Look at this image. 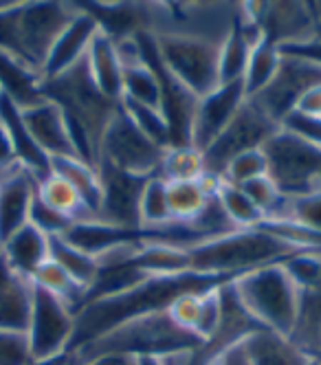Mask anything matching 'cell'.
<instances>
[{
	"mask_svg": "<svg viewBox=\"0 0 321 365\" xmlns=\"http://www.w3.org/2000/svg\"><path fill=\"white\" fill-rule=\"evenodd\" d=\"M229 279L233 277L203 275L194 271L178 275H148L128 291L88 299L75 315V336L71 352L130 319L148 315V312L165 310L176 297L185 293H205Z\"/></svg>",
	"mask_w": 321,
	"mask_h": 365,
	"instance_id": "cell-1",
	"label": "cell"
},
{
	"mask_svg": "<svg viewBox=\"0 0 321 365\" xmlns=\"http://www.w3.org/2000/svg\"><path fill=\"white\" fill-rule=\"evenodd\" d=\"M42 97L58 103L64 113L79 159L97 165L99 139L106 125L119 110L121 101L108 99L95 86L86 66V58L53 80H44Z\"/></svg>",
	"mask_w": 321,
	"mask_h": 365,
	"instance_id": "cell-2",
	"label": "cell"
},
{
	"mask_svg": "<svg viewBox=\"0 0 321 365\" xmlns=\"http://www.w3.org/2000/svg\"><path fill=\"white\" fill-rule=\"evenodd\" d=\"M300 251L304 249L275 236L269 229L258 227L235 229L225 236L203 240L187 249V255L194 273L235 277L269 264H280Z\"/></svg>",
	"mask_w": 321,
	"mask_h": 365,
	"instance_id": "cell-3",
	"label": "cell"
},
{
	"mask_svg": "<svg viewBox=\"0 0 321 365\" xmlns=\"http://www.w3.org/2000/svg\"><path fill=\"white\" fill-rule=\"evenodd\" d=\"M205 344L194 334L183 330L172 322V317L165 310L148 312V315L135 317L111 332H106L93 341L77 348L68 354L71 365H77L82 361L103 356V354H128L135 359L143 356H163L178 350H194L203 348Z\"/></svg>",
	"mask_w": 321,
	"mask_h": 365,
	"instance_id": "cell-4",
	"label": "cell"
},
{
	"mask_svg": "<svg viewBox=\"0 0 321 365\" xmlns=\"http://www.w3.org/2000/svg\"><path fill=\"white\" fill-rule=\"evenodd\" d=\"M249 315L262 326L290 336L297 326L302 289L284 264H269L231 279Z\"/></svg>",
	"mask_w": 321,
	"mask_h": 365,
	"instance_id": "cell-5",
	"label": "cell"
},
{
	"mask_svg": "<svg viewBox=\"0 0 321 365\" xmlns=\"http://www.w3.org/2000/svg\"><path fill=\"white\" fill-rule=\"evenodd\" d=\"M152 38L163 68L198 99L220 86L218 40L180 31H158Z\"/></svg>",
	"mask_w": 321,
	"mask_h": 365,
	"instance_id": "cell-6",
	"label": "cell"
},
{
	"mask_svg": "<svg viewBox=\"0 0 321 365\" xmlns=\"http://www.w3.org/2000/svg\"><path fill=\"white\" fill-rule=\"evenodd\" d=\"M266 156V176L288 198L304 196L321 185V145L280 128L262 145Z\"/></svg>",
	"mask_w": 321,
	"mask_h": 365,
	"instance_id": "cell-7",
	"label": "cell"
},
{
	"mask_svg": "<svg viewBox=\"0 0 321 365\" xmlns=\"http://www.w3.org/2000/svg\"><path fill=\"white\" fill-rule=\"evenodd\" d=\"M163 152L165 150L150 141L119 106L99 139L97 163L103 161L121 172L150 178L158 174Z\"/></svg>",
	"mask_w": 321,
	"mask_h": 365,
	"instance_id": "cell-8",
	"label": "cell"
},
{
	"mask_svg": "<svg viewBox=\"0 0 321 365\" xmlns=\"http://www.w3.org/2000/svg\"><path fill=\"white\" fill-rule=\"evenodd\" d=\"M75 336V312L53 297L51 293L34 286L31 293V317L26 328L34 363H46L62 359L71 352Z\"/></svg>",
	"mask_w": 321,
	"mask_h": 365,
	"instance_id": "cell-9",
	"label": "cell"
},
{
	"mask_svg": "<svg viewBox=\"0 0 321 365\" xmlns=\"http://www.w3.org/2000/svg\"><path fill=\"white\" fill-rule=\"evenodd\" d=\"M280 128L282 125L271 121L251 99H247L220 137L203 152L207 172L220 176L231 159L249 150H260Z\"/></svg>",
	"mask_w": 321,
	"mask_h": 365,
	"instance_id": "cell-10",
	"label": "cell"
},
{
	"mask_svg": "<svg viewBox=\"0 0 321 365\" xmlns=\"http://www.w3.org/2000/svg\"><path fill=\"white\" fill-rule=\"evenodd\" d=\"M75 14L73 3H22L18 11L20 58L40 73L49 48Z\"/></svg>",
	"mask_w": 321,
	"mask_h": 365,
	"instance_id": "cell-11",
	"label": "cell"
},
{
	"mask_svg": "<svg viewBox=\"0 0 321 365\" xmlns=\"http://www.w3.org/2000/svg\"><path fill=\"white\" fill-rule=\"evenodd\" d=\"M321 84V64L302 56L284 53L282 51V64L273 82L266 86L262 93L251 97L255 106L275 121L277 125L284 123V119L292 113L302 93H306L312 86Z\"/></svg>",
	"mask_w": 321,
	"mask_h": 365,
	"instance_id": "cell-12",
	"label": "cell"
},
{
	"mask_svg": "<svg viewBox=\"0 0 321 365\" xmlns=\"http://www.w3.org/2000/svg\"><path fill=\"white\" fill-rule=\"evenodd\" d=\"M103 200L99 220L123 227V229H141L139 227V200L148 178L135 176L113 168L111 163L99 161L97 165Z\"/></svg>",
	"mask_w": 321,
	"mask_h": 365,
	"instance_id": "cell-13",
	"label": "cell"
},
{
	"mask_svg": "<svg viewBox=\"0 0 321 365\" xmlns=\"http://www.w3.org/2000/svg\"><path fill=\"white\" fill-rule=\"evenodd\" d=\"M247 101L243 82L220 84L209 95L198 99L194 125H192V145L205 152L220 137L223 130L231 123L240 106Z\"/></svg>",
	"mask_w": 321,
	"mask_h": 365,
	"instance_id": "cell-14",
	"label": "cell"
},
{
	"mask_svg": "<svg viewBox=\"0 0 321 365\" xmlns=\"http://www.w3.org/2000/svg\"><path fill=\"white\" fill-rule=\"evenodd\" d=\"M97 31H99V22L93 18V14H88L82 5H77V14L49 48V56L40 68L42 82L53 80V77L66 73L68 68L82 62Z\"/></svg>",
	"mask_w": 321,
	"mask_h": 365,
	"instance_id": "cell-15",
	"label": "cell"
},
{
	"mask_svg": "<svg viewBox=\"0 0 321 365\" xmlns=\"http://www.w3.org/2000/svg\"><path fill=\"white\" fill-rule=\"evenodd\" d=\"M22 121L34 143L40 148L42 154L49 159H58V156H77L68 123L64 119V113L58 103L51 99H42L29 108H22ZM79 159V156H77Z\"/></svg>",
	"mask_w": 321,
	"mask_h": 365,
	"instance_id": "cell-16",
	"label": "cell"
},
{
	"mask_svg": "<svg viewBox=\"0 0 321 365\" xmlns=\"http://www.w3.org/2000/svg\"><path fill=\"white\" fill-rule=\"evenodd\" d=\"M38 194V178L22 165L0 174V247L18 229L29 225L31 205Z\"/></svg>",
	"mask_w": 321,
	"mask_h": 365,
	"instance_id": "cell-17",
	"label": "cell"
},
{
	"mask_svg": "<svg viewBox=\"0 0 321 365\" xmlns=\"http://www.w3.org/2000/svg\"><path fill=\"white\" fill-rule=\"evenodd\" d=\"M249 365H315L317 356L297 346L290 336L269 328H260L243 344Z\"/></svg>",
	"mask_w": 321,
	"mask_h": 365,
	"instance_id": "cell-18",
	"label": "cell"
},
{
	"mask_svg": "<svg viewBox=\"0 0 321 365\" xmlns=\"http://www.w3.org/2000/svg\"><path fill=\"white\" fill-rule=\"evenodd\" d=\"M86 66L93 77L95 86L113 101H121L123 95V66L119 62L115 40L103 34L101 29L93 38L88 53H86Z\"/></svg>",
	"mask_w": 321,
	"mask_h": 365,
	"instance_id": "cell-19",
	"label": "cell"
},
{
	"mask_svg": "<svg viewBox=\"0 0 321 365\" xmlns=\"http://www.w3.org/2000/svg\"><path fill=\"white\" fill-rule=\"evenodd\" d=\"M0 255L7 259V264L20 277L31 279L34 273L46 262V259H51L49 236L29 222L22 229H18L9 240L0 247Z\"/></svg>",
	"mask_w": 321,
	"mask_h": 365,
	"instance_id": "cell-20",
	"label": "cell"
},
{
	"mask_svg": "<svg viewBox=\"0 0 321 365\" xmlns=\"http://www.w3.org/2000/svg\"><path fill=\"white\" fill-rule=\"evenodd\" d=\"M0 95L9 97L16 106L29 108L42 101V77L40 73L22 62L20 58L0 51Z\"/></svg>",
	"mask_w": 321,
	"mask_h": 365,
	"instance_id": "cell-21",
	"label": "cell"
},
{
	"mask_svg": "<svg viewBox=\"0 0 321 365\" xmlns=\"http://www.w3.org/2000/svg\"><path fill=\"white\" fill-rule=\"evenodd\" d=\"M0 123L7 128V133L14 141L18 163L26 172H31L38 180L51 174V159L46 154H42L40 148L34 143V139L29 137V133H26V128H24L20 108L5 95H0Z\"/></svg>",
	"mask_w": 321,
	"mask_h": 365,
	"instance_id": "cell-22",
	"label": "cell"
},
{
	"mask_svg": "<svg viewBox=\"0 0 321 365\" xmlns=\"http://www.w3.org/2000/svg\"><path fill=\"white\" fill-rule=\"evenodd\" d=\"M51 172L62 176L66 182H71L73 190L86 205V210L93 214V218L99 220L103 190H101L97 168L82 159H77V156H58V159H51Z\"/></svg>",
	"mask_w": 321,
	"mask_h": 365,
	"instance_id": "cell-23",
	"label": "cell"
},
{
	"mask_svg": "<svg viewBox=\"0 0 321 365\" xmlns=\"http://www.w3.org/2000/svg\"><path fill=\"white\" fill-rule=\"evenodd\" d=\"M38 198L46 207H51L53 212L68 218L73 225L84 222V220H95L93 214L86 210V205L82 202V198H79V194L73 190L71 182H66L62 176L53 172L38 180Z\"/></svg>",
	"mask_w": 321,
	"mask_h": 365,
	"instance_id": "cell-24",
	"label": "cell"
},
{
	"mask_svg": "<svg viewBox=\"0 0 321 365\" xmlns=\"http://www.w3.org/2000/svg\"><path fill=\"white\" fill-rule=\"evenodd\" d=\"M49 253H51L53 262L60 264L77 284H82L88 293V289L93 286V282L97 279V273H99L97 257H93L91 253H86L82 249H77L64 236H49Z\"/></svg>",
	"mask_w": 321,
	"mask_h": 365,
	"instance_id": "cell-25",
	"label": "cell"
},
{
	"mask_svg": "<svg viewBox=\"0 0 321 365\" xmlns=\"http://www.w3.org/2000/svg\"><path fill=\"white\" fill-rule=\"evenodd\" d=\"M280 64H282V48L277 44L269 42L266 38L251 48L249 64H247V71L243 77L247 99L255 97L258 93H262L273 82V77L280 71Z\"/></svg>",
	"mask_w": 321,
	"mask_h": 365,
	"instance_id": "cell-26",
	"label": "cell"
},
{
	"mask_svg": "<svg viewBox=\"0 0 321 365\" xmlns=\"http://www.w3.org/2000/svg\"><path fill=\"white\" fill-rule=\"evenodd\" d=\"M31 284L38 286V289L51 293L53 297H58L60 302H64L75 315L77 310L84 306L86 302V289L82 284H77L60 264H56L53 259H46V262L34 273Z\"/></svg>",
	"mask_w": 321,
	"mask_h": 365,
	"instance_id": "cell-27",
	"label": "cell"
},
{
	"mask_svg": "<svg viewBox=\"0 0 321 365\" xmlns=\"http://www.w3.org/2000/svg\"><path fill=\"white\" fill-rule=\"evenodd\" d=\"M243 14V11H240ZM253 44L245 36L243 27H240V16L233 22V27L220 42V56H218V73H220V84L231 82H243L249 56H251Z\"/></svg>",
	"mask_w": 321,
	"mask_h": 365,
	"instance_id": "cell-28",
	"label": "cell"
},
{
	"mask_svg": "<svg viewBox=\"0 0 321 365\" xmlns=\"http://www.w3.org/2000/svg\"><path fill=\"white\" fill-rule=\"evenodd\" d=\"M174 225L168 198V180L158 174L150 176L143 185L139 200V227L143 231H158Z\"/></svg>",
	"mask_w": 321,
	"mask_h": 365,
	"instance_id": "cell-29",
	"label": "cell"
},
{
	"mask_svg": "<svg viewBox=\"0 0 321 365\" xmlns=\"http://www.w3.org/2000/svg\"><path fill=\"white\" fill-rule=\"evenodd\" d=\"M121 99L160 110V82L154 66L143 58L137 64L123 66V95Z\"/></svg>",
	"mask_w": 321,
	"mask_h": 365,
	"instance_id": "cell-30",
	"label": "cell"
},
{
	"mask_svg": "<svg viewBox=\"0 0 321 365\" xmlns=\"http://www.w3.org/2000/svg\"><path fill=\"white\" fill-rule=\"evenodd\" d=\"M207 174L205 165V154L196 150L194 145H183V148H168L160 159L158 176L168 182L178 180H200Z\"/></svg>",
	"mask_w": 321,
	"mask_h": 365,
	"instance_id": "cell-31",
	"label": "cell"
},
{
	"mask_svg": "<svg viewBox=\"0 0 321 365\" xmlns=\"http://www.w3.org/2000/svg\"><path fill=\"white\" fill-rule=\"evenodd\" d=\"M31 279H22L14 289L0 293V330L26 334L31 317Z\"/></svg>",
	"mask_w": 321,
	"mask_h": 365,
	"instance_id": "cell-32",
	"label": "cell"
},
{
	"mask_svg": "<svg viewBox=\"0 0 321 365\" xmlns=\"http://www.w3.org/2000/svg\"><path fill=\"white\" fill-rule=\"evenodd\" d=\"M216 200L220 202L227 218L233 222L235 229H258L266 222V214L245 194L243 187L229 185V182L223 180Z\"/></svg>",
	"mask_w": 321,
	"mask_h": 365,
	"instance_id": "cell-33",
	"label": "cell"
},
{
	"mask_svg": "<svg viewBox=\"0 0 321 365\" xmlns=\"http://www.w3.org/2000/svg\"><path fill=\"white\" fill-rule=\"evenodd\" d=\"M168 198H170V212L172 220L178 225L194 222L209 205V196L203 192L198 180H178L168 182Z\"/></svg>",
	"mask_w": 321,
	"mask_h": 365,
	"instance_id": "cell-34",
	"label": "cell"
},
{
	"mask_svg": "<svg viewBox=\"0 0 321 365\" xmlns=\"http://www.w3.org/2000/svg\"><path fill=\"white\" fill-rule=\"evenodd\" d=\"M121 108H123V113L132 119V123H135L150 141H154L158 148H163V150L170 148L168 123H165L163 113H160L158 108L141 106V103L126 101V99H121Z\"/></svg>",
	"mask_w": 321,
	"mask_h": 365,
	"instance_id": "cell-35",
	"label": "cell"
},
{
	"mask_svg": "<svg viewBox=\"0 0 321 365\" xmlns=\"http://www.w3.org/2000/svg\"><path fill=\"white\" fill-rule=\"evenodd\" d=\"M266 156L260 150H249V152H243L238 154L235 159H231L227 163V168L223 170L220 178L229 185H235V187H243L247 182L260 178V176H266Z\"/></svg>",
	"mask_w": 321,
	"mask_h": 365,
	"instance_id": "cell-36",
	"label": "cell"
},
{
	"mask_svg": "<svg viewBox=\"0 0 321 365\" xmlns=\"http://www.w3.org/2000/svg\"><path fill=\"white\" fill-rule=\"evenodd\" d=\"M284 220H290L321 236V185L304 196L288 198V210Z\"/></svg>",
	"mask_w": 321,
	"mask_h": 365,
	"instance_id": "cell-37",
	"label": "cell"
},
{
	"mask_svg": "<svg viewBox=\"0 0 321 365\" xmlns=\"http://www.w3.org/2000/svg\"><path fill=\"white\" fill-rule=\"evenodd\" d=\"M31 350L26 334L0 330V365H31Z\"/></svg>",
	"mask_w": 321,
	"mask_h": 365,
	"instance_id": "cell-38",
	"label": "cell"
},
{
	"mask_svg": "<svg viewBox=\"0 0 321 365\" xmlns=\"http://www.w3.org/2000/svg\"><path fill=\"white\" fill-rule=\"evenodd\" d=\"M29 222L34 227H38L42 233H46V236H64V233L73 227V222L68 218H64L62 214L53 212L51 207H46L38 194H36V200L31 205V214H29Z\"/></svg>",
	"mask_w": 321,
	"mask_h": 365,
	"instance_id": "cell-39",
	"label": "cell"
},
{
	"mask_svg": "<svg viewBox=\"0 0 321 365\" xmlns=\"http://www.w3.org/2000/svg\"><path fill=\"white\" fill-rule=\"evenodd\" d=\"M292 113L304 117V119H312V121H321V84L308 88L306 93H302V97L297 99Z\"/></svg>",
	"mask_w": 321,
	"mask_h": 365,
	"instance_id": "cell-40",
	"label": "cell"
},
{
	"mask_svg": "<svg viewBox=\"0 0 321 365\" xmlns=\"http://www.w3.org/2000/svg\"><path fill=\"white\" fill-rule=\"evenodd\" d=\"M18 156H16V148L14 141L7 133V128L0 123V174H5L14 168H18Z\"/></svg>",
	"mask_w": 321,
	"mask_h": 365,
	"instance_id": "cell-41",
	"label": "cell"
},
{
	"mask_svg": "<svg viewBox=\"0 0 321 365\" xmlns=\"http://www.w3.org/2000/svg\"><path fill=\"white\" fill-rule=\"evenodd\" d=\"M77 365H139V359L128 356V354H103V356L82 361Z\"/></svg>",
	"mask_w": 321,
	"mask_h": 365,
	"instance_id": "cell-42",
	"label": "cell"
},
{
	"mask_svg": "<svg viewBox=\"0 0 321 365\" xmlns=\"http://www.w3.org/2000/svg\"><path fill=\"white\" fill-rule=\"evenodd\" d=\"M22 279H26V277H20L9 264H7V259L0 255V293H5V291H9V289H14V286L18 284V282H22Z\"/></svg>",
	"mask_w": 321,
	"mask_h": 365,
	"instance_id": "cell-43",
	"label": "cell"
},
{
	"mask_svg": "<svg viewBox=\"0 0 321 365\" xmlns=\"http://www.w3.org/2000/svg\"><path fill=\"white\" fill-rule=\"evenodd\" d=\"M211 365H249V361L243 352V346L238 344V346L229 348L227 352H223L218 359H213Z\"/></svg>",
	"mask_w": 321,
	"mask_h": 365,
	"instance_id": "cell-44",
	"label": "cell"
},
{
	"mask_svg": "<svg viewBox=\"0 0 321 365\" xmlns=\"http://www.w3.org/2000/svg\"><path fill=\"white\" fill-rule=\"evenodd\" d=\"M139 365H163V363H160L156 356H143V359H139Z\"/></svg>",
	"mask_w": 321,
	"mask_h": 365,
	"instance_id": "cell-45",
	"label": "cell"
},
{
	"mask_svg": "<svg viewBox=\"0 0 321 365\" xmlns=\"http://www.w3.org/2000/svg\"><path fill=\"white\" fill-rule=\"evenodd\" d=\"M312 40H321V22L315 24V38Z\"/></svg>",
	"mask_w": 321,
	"mask_h": 365,
	"instance_id": "cell-46",
	"label": "cell"
},
{
	"mask_svg": "<svg viewBox=\"0 0 321 365\" xmlns=\"http://www.w3.org/2000/svg\"><path fill=\"white\" fill-rule=\"evenodd\" d=\"M315 365H321V359H317V361H315Z\"/></svg>",
	"mask_w": 321,
	"mask_h": 365,
	"instance_id": "cell-47",
	"label": "cell"
},
{
	"mask_svg": "<svg viewBox=\"0 0 321 365\" xmlns=\"http://www.w3.org/2000/svg\"><path fill=\"white\" fill-rule=\"evenodd\" d=\"M317 359H321V354H319V356H317Z\"/></svg>",
	"mask_w": 321,
	"mask_h": 365,
	"instance_id": "cell-48",
	"label": "cell"
}]
</instances>
